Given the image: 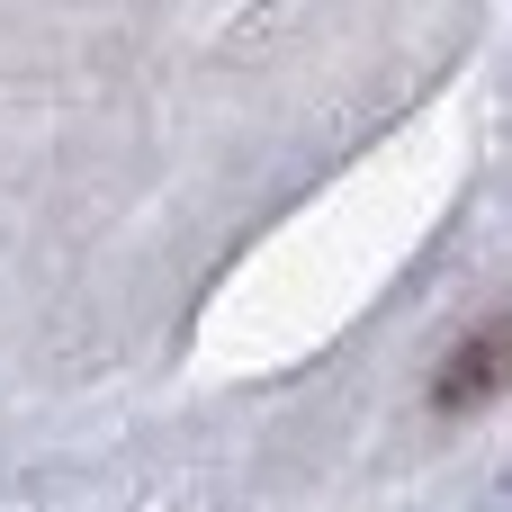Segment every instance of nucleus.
<instances>
[{
	"label": "nucleus",
	"instance_id": "1",
	"mask_svg": "<svg viewBox=\"0 0 512 512\" xmlns=\"http://www.w3.org/2000/svg\"><path fill=\"white\" fill-rule=\"evenodd\" d=\"M495 396H512V306H495L486 324H468L450 342V360L432 369V414H477Z\"/></svg>",
	"mask_w": 512,
	"mask_h": 512
}]
</instances>
